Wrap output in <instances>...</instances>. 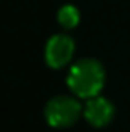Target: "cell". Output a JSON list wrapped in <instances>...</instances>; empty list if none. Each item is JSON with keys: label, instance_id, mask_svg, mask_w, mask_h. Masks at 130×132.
<instances>
[{"label": "cell", "instance_id": "3", "mask_svg": "<svg viewBox=\"0 0 130 132\" xmlns=\"http://www.w3.org/2000/svg\"><path fill=\"white\" fill-rule=\"evenodd\" d=\"M75 52V42L72 37L65 34H57L49 39L45 45V60L49 67L52 69H62L68 65Z\"/></svg>", "mask_w": 130, "mask_h": 132}, {"label": "cell", "instance_id": "4", "mask_svg": "<svg viewBox=\"0 0 130 132\" xmlns=\"http://www.w3.org/2000/svg\"><path fill=\"white\" fill-rule=\"evenodd\" d=\"M114 105L108 99L100 95H95L87 99V104L83 107V117L90 126L94 127H105L114 119Z\"/></svg>", "mask_w": 130, "mask_h": 132}, {"label": "cell", "instance_id": "2", "mask_svg": "<svg viewBox=\"0 0 130 132\" xmlns=\"http://www.w3.org/2000/svg\"><path fill=\"white\" fill-rule=\"evenodd\" d=\"M83 114L80 102L70 95H55L47 102L43 116L50 127L55 129H67L73 126L80 116Z\"/></svg>", "mask_w": 130, "mask_h": 132}, {"label": "cell", "instance_id": "1", "mask_svg": "<svg viewBox=\"0 0 130 132\" xmlns=\"http://www.w3.org/2000/svg\"><path fill=\"white\" fill-rule=\"evenodd\" d=\"M105 84V70L95 59H80L70 67L67 85L77 97L90 99L100 94Z\"/></svg>", "mask_w": 130, "mask_h": 132}, {"label": "cell", "instance_id": "5", "mask_svg": "<svg viewBox=\"0 0 130 132\" xmlns=\"http://www.w3.org/2000/svg\"><path fill=\"white\" fill-rule=\"evenodd\" d=\"M57 20L63 29H73L77 23L80 22V13H78L77 7L73 5H63L57 13Z\"/></svg>", "mask_w": 130, "mask_h": 132}]
</instances>
